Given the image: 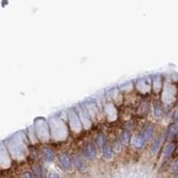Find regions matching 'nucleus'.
I'll list each match as a JSON object with an SVG mask.
<instances>
[{
    "mask_svg": "<svg viewBox=\"0 0 178 178\" xmlns=\"http://www.w3.org/2000/svg\"><path fill=\"white\" fill-rule=\"evenodd\" d=\"M44 156H46V159L48 161H51V160H53V159H54V152L52 151L51 150L46 149V150L44 151Z\"/></svg>",
    "mask_w": 178,
    "mask_h": 178,
    "instance_id": "obj_6",
    "label": "nucleus"
},
{
    "mask_svg": "<svg viewBox=\"0 0 178 178\" xmlns=\"http://www.w3.org/2000/svg\"><path fill=\"white\" fill-rule=\"evenodd\" d=\"M59 160H60V163L63 168L68 169L70 167V160L66 154H61L60 157H59Z\"/></svg>",
    "mask_w": 178,
    "mask_h": 178,
    "instance_id": "obj_1",
    "label": "nucleus"
},
{
    "mask_svg": "<svg viewBox=\"0 0 178 178\" xmlns=\"http://www.w3.org/2000/svg\"><path fill=\"white\" fill-rule=\"evenodd\" d=\"M129 132L128 131H124L123 132V135H122V140H123V142L124 143H127L128 141V139H129Z\"/></svg>",
    "mask_w": 178,
    "mask_h": 178,
    "instance_id": "obj_9",
    "label": "nucleus"
},
{
    "mask_svg": "<svg viewBox=\"0 0 178 178\" xmlns=\"http://www.w3.org/2000/svg\"><path fill=\"white\" fill-rule=\"evenodd\" d=\"M74 163H75V165L78 168H81V167H82V164H81V162L79 159H78L77 158H74Z\"/></svg>",
    "mask_w": 178,
    "mask_h": 178,
    "instance_id": "obj_11",
    "label": "nucleus"
},
{
    "mask_svg": "<svg viewBox=\"0 0 178 178\" xmlns=\"http://www.w3.org/2000/svg\"><path fill=\"white\" fill-rule=\"evenodd\" d=\"M103 154H104L105 158H110L111 155H112V151H111V149L109 145H105L104 148H103Z\"/></svg>",
    "mask_w": 178,
    "mask_h": 178,
    "instance_id": "obj_7",
    "label": "nucleus"
},
{
    "mask_svg": "<svg viewBox=\"0 0 178 178\" xmlns=\"http://www.w3.org/2000/svg\"><path fill=\"white\" fill-rule=\"evenodd\" d=\"M174 149H175V145H174V144H170V145H168V146L166 148L165 151H164L165 157H166V158H168L169 156L172 154V152L174 151Z\"/></svg>",
    "mask_w": 178,
    "mask_h": 178,
    "instance_id": "obj_5",
    "label": "nucleus"
},
{
    "mask_svg": "<svg viewBox=\"0 0 178 178\" xmlns=\"http://www.w3.org/2000/svg\"><path fill=\"white\" fill-rule=\"evenodd\" d=\"M23 178H32V177H31V175H29V173H25L23 175Z\"/></svg>",
    "mask_w": 178,
    "mask_h": 178,
    "instance_id": "obj_15",
    "label": "nucleus"
},
{
    "mask_svg": "<svg viewBox=\"0 0 178 178\" xmlns=\"http://www.w3.org/2000/svg\"><path fill=\"white\" fill-rule=\"evenodd\" d=\"M173 178H178V175H175Z\"/></svg>",
    "mask_w": 178,
    "mask_h": 178,
    "instance_id": "obj_16",
    "label": "nucleus"
},
{
    "mask_svg": "<svg viewBox=\"0 0 178 178\" xmlns=\"http://www.w3.org/2000/svg\"><path fill=\"white\" fill-rule=\"evenodd\" d=\"M155 113H156V116H159L160 115V109H159V106L158 105H156L155 106Z\"/></svg>",
    "mask_w": 178,
    "mask_h": 178,
    "instance_id": "obj_12",
    "label": "nucleus"
},
{
    "mask_svg": "<svg viewBox=\"0 0 178 178\" xmlns=\"http://www.w3.org/2000/svg\"><path fill=\"white\" fill-rule=\"evenodd\" d=\"M152 133H153V128H152V127H151V126H148V127L144 129L143 133L141 135L143 136V138L145 141H147L148 139H149V138L152 135Z\"/></svg>",
    "mask_w": 178,
    "mask_h": 178,
    "instance_id": "obj_4",
    "label": "nucleus"
},
{
    "mask_svg": "<svg viewBox=\"0 0 178 178\" xmlns=\"http://www.w3.org/2000/svg\"><path fill=\"white\" fill-rule=\"evenodd\" d=\"M177 130H178V120L174 124L173 127L170 128V131H171V135H172V134H174L175 132H176Z\"/></svg>",
    "mask_w": 178,
    "mask_h": 178,
    "instance_id": "obj_10",
    "label": "nucleus"
},
{
    "mask_svg": "<svg viewBox=\"0 0 178 178\" xmlns=\"http://www.w3.org/2000/svg\"><path fill=\"white\" fill-rule=\"evenodd\" d=\"M86 156L89 159H94L95 157V149L93 144H88L86 149Z\"/></svg>",
    "mask_w": 178,
    "mask_h": 178,
    "instance_id": "obj_3",
    "label": "nucleus"
},
{
    "mask_svg": "<svg viewBox=\"0 0 178 178\" xmlns=\"http://www.w3.org/2000/svg\"><path fill=\"white\" fill-rule=\"evenodd\" d=\"M48 178H60V176H59L57 174H55V173H52V174H50L49 175V177Z\"/></svg>",
    "mask_w": 178,
    "mask_h": 178,
    "instance_id": "obj_14",
    "label": "nucleus"
},
{
    "mask_svg": "<svg viewBox=\"0 0 178 178\" xmlns=\"http://www.w3.org/2000/svg\"><path fill=\"white\" fill-rule=\"evenodd\" d=\"M97 143L100 146H103V144H104L105 143V137L103 135H99L98 138H97Z\"/></svg>",
    "mask_w": 178,
    "mask_h": 178,
    "instance_id": "obj_8",
    "label": "nucleus"
},
{
    "mask_svg": "<svg viewBox=\"0 0 178 178\" xmlns=\"http://www.w3.org/2000/svg\"><path fill=\"white\" fill-rule=\"evenodd\" d=\"M173 170H174V171H178V159L174 163V165H173Z\"/></svg>",
    "mask_w": 178,
    "mask_h": 178,
    "instance_id": "obj_13",
    "label": "nucleus"
},
{
    "mask_svg": "<svg viewBox=\"0 0 178 178\" xmlns=\"http://www.w3.org/2000/svg\"><path fill=\"white\" fill-rule=\"evenodd\" d=\"M160 144H161V137H158V138H156L154 140V142L152 143L151 144V151L152 153H155V152H157L159 149V147H160Z\"/></svg>",
    "mask_w": 178,
    "mask_h": 178,
    "instance_id": "obj_2",
    "label": "nucleus"
},
{
    "mask_svg": "<svg viewBox=\"0 0 178 178\" xmlns=\"http://www.w3.org/2000/svg\"><path fill=\"white\" fill-rule=\"evenodd\" d=\"M32 178H38V177H37V176H33Z\"/></svg>",
    "mask_w": 178,
    "mask_h": 178,
    "instance_id": "obj_17",
    "label": "nucleus"
}]
</instances>
